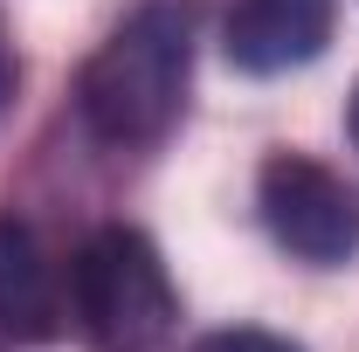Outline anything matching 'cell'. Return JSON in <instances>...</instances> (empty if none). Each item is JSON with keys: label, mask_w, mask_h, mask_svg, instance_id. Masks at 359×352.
I'll list each match as a JSON object with an SVG mask.
<instances>
[{"label": "cell", "mask_w": 359, "mask_h": 352, "mask_svg": "<svg viewBox=\"0 0 359 352\" xmlns=\"http://www.w3.org/2000/svg\"><path fill=\"white\" fill-rule=\"evenodd\" d=\"M353 145H359V90H353Z\"/></svg>", "instance_id": "obj_8"}, {"label": "cell", "mask_w": 359, "mask_h": 352, "mask_svg": "<svg viewBox=\"0 0 359 352\" xmlns=\"http://www.w3.org/2000/svg\"><path fill=\"white\" fill-rule=\"evenodd\" d=\"M194 28H201V0H138L111 28V42L83 62L76 83V111L97 145L145 152L180 125L194 76Z\"/></svg>", "instance_id": "obj_1"}, {"label": "cell", "mask_w": 359, "mask_h": 352, "mask_svg": "<svg viewBox=\"0 0 359 352\" xmlns=\"http://www.w3.org/2000/svg\"><path fill=\"white\" fill-rule=\"evenodd\" d=\"M256 208L276 249H290L297 263H346L359 256V187L332 166H318L304 152H276L256 180Z\"/></svg>", "instance_id": "obj_3"}, {"label": "cell", "mask_w": 359, "mask_h": 352, "mask_svg": "<svg viewBox=\"0 0 359 352\" xmlns=\"http://www.w3.org/2000/svg\"><path fill=\"white\" fill-rule=\"evenodd\" d=\"M14 83H21V62H14V42H7V28H0V111L14 104Z\"/></svg>", "instance_id": "obj_7"}, {"label": "cell", "mask_w": 359, "mask_h": 352, "mask_svg": "<svg viewBox=\"0 0 359 352\" xmlns=\"http://www.w3.org/2000/svg\"><path fill=\"white\" fill-rule=\"evenodd\" d=\"M69 304L97 339V352H166L180 325V297L159 249L125 221L97 228L69 256Z\"/></svg>", "instance_id": "obj_2"}, {"label": "cell", "mask_w": 359, "mask_h": 352, "mask_svg": "<svg viewBox=\"0 0 359 352\" xmlns=\"http://www.w3.org/2000/svg\"><path fill=\"white\" fill-rule=\"evenodd\" d=\"M339 0H228L222 48L249 76H283L325 55Z\"/></svg>", "instance_id": "obj_4"}, {"label": "cell", "mask_w": 359, "mask_h": 352, "mask_svg": "<svg viewBox=\"0 0 359 352\" xmlns=\"http://www.w3.org/2000/svg\"><path fill=\"white\" fill-rule=\"evenodd\" d=\"M0 332L7 339H55L62 332V283L55 263L42 256L35 228L0 221Z\"/></svg>", "instance_id": "obj_5"}, {"label": "cell", "mask_w": 359, "mask_h": 352, "mask_svg": "<svg viewBox=\"0 0 359 352\" xmlns=\"http://www.w3.org/2000/svg\"><path fill=\"white\" fill-rule=\"evenodd\" d=\"M194 352H304V346H290L276 332H256V325H235V332H208Z\"/></svg>", "instance_id": "obj_6"}]
</instances>
